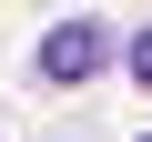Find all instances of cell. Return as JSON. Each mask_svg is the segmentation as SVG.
Wrapping results in <instances>:
<instances>
[{
  "label": "cell",
  "mask_w": 152,
  "mask_h": 142,
  "mask_svg": "<svg viewBox=\"0 0 152 142\" xmlns=\"http://www.w3.org/2000/svg\"><path fill=\"white\" fill-rule=\"evenodd\" d=\"M102 61H112V31H102V20H61V31H41V81H61V91H81Z\"/></svg>",
  "instance_id": "6da1fadb"
},
{
  "label": "cell",
  "mask_w": 152,
  "mask_h": 142,
  "mask_svg": "<svg viewBox=\"0 0 152 142\" xmlns=\"http://www.w3.org/2000/svg\"><path fill=\"white\" fill-rule=\"evenodd\" d=\"M122 61H132V81H152V31H132V51H122Z\"/></svg>",
  "instance_id": "7a4b0ae2"
},
{
  "label": "cell",
  "mask_w": 152,
  "mask_h": 142,
  "mask_svg": "<svg viewBox=\"0 0 152 142\" xmlns=\"http://www.w3.org/2000/svg\"><path fill=\"white\" fill-rule=\"evenodd\" d=\"M142 142H152V132H142Z\"/></svg>",
  "instance_id": "3957f363"
}]
</instances>
